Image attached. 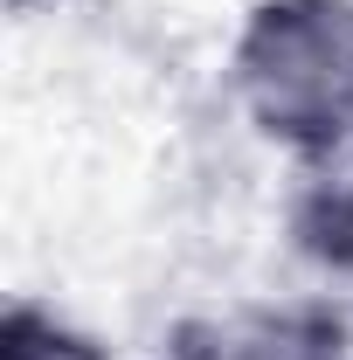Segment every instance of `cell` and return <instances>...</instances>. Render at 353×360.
Masks as SVG:
<instances>
[{
    "instance_id": "1",
    "label": "cell",
    "mask_w": 353,
    "mask_h": 360,
    "mask_svg": "<svg viewBox=\"0 0 353 360\" xmlns=\"http://www.w3.org/2000/svg\"><path fill=\"white\" fill-rule=\"evenodd\" d=\"M229 90L270 146L353 153V0H257L229 42Z\"/></svg>"
},
{
    "instance_id": "2",
    "label": "cell",
    "mask_w": 353,
    "mask_h": 360,
    "mask_svg": "<svg viewBox=\"0 0 353 360\" xmlns=\"http://www.w3.org/2000/svg\"><path fill=\"white\" fill-rule=\"evenodd\" d=\"M160 360H353V340L333 305H229L180 319Z\"/></svg>"
},
{
    "instance_id": "3",
    "label": "cell",
    "mask_w": 353,
    "mask_h": 360,
    "mask_svg": "<svg viewBox=\"0 0 353 360\" xmlns=\"http://www.w3.org/2000/svg\"><path fill=\"white\" fill-rule=\"evenodd\" d=\"M0 360H111V354H104V340L84 333L77 319L49 312L35 298H14L0 312Z\"/></svg>"
},
{
    "instance_id": "4",
    "label": "cell",
    "mask_w": 353,
    "mask_h": 360,
    "mask_svg": "<svg viewBox=\"0 0 353 360\" xmlns=\"http://www.w3.org/2000/svg\"><path fill=\"white\" fill-rule=\"evenodd\" d=\"M305 243L326 257V264L340 270V277H353V167L319 201H312V215H305Z\"/></svg>"
}]
</instances>
